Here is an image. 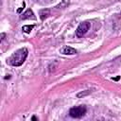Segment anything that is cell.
<instances>
[{"mask_svg":"<svg viewBox=\"0 0 121 121\" xmlns=\"http://www.w3.org/2000/svg\"><path fill=\"white\" fill-rule=\"evenodd\" d=\"M112 79H114V80H118V79H119V77H116V78H112Z\"/></svg>","mask_w":121,"mask_h":121,"instance_id":"8fae6325","label":"cell"},{"mask_svg":"<svg viewBox=\"0 0 121 121\" xmlns=\"http://www.w3.org/2000/svg\"><path fill=\"white\" fill-rule=\"evenodd\" d=\"M50 15V10L48 9H43L42 10H40V18L41 20H45L48 16Z\"/></svg>","mask_w":121,"mask_h":121,"instance_id":"8992f818","label":"cell"},{"mask_svg":"<svg viewBox=\"0 0 121 121\" xmlns=\"http://www.w3.org/2000/svg\"><path fill=\"white\" fill-rule=\"evenodd\" d=\"M68 4H69V0H62V3H61V4H60L57 8H60H60H62V7L64 8V7H66Z\"/></svg>","mask_w":121,"mask_h":121,"instance_id":"9c48e42d","label":"cell"},{"mask_svg":"<svg viewBox=\"0 0 121 121\" xmlns=\"http://www.w3.org/2000/svg\"><path fill=\"white\" fill-rule=\"evenodd\" d=\"M34 25H26V26H24L23 27H22V30L25 32V33H30V31L34 28Z\"/></svg>","mask_w":121,"mask_h":121,"instance_id":"ba28073f","label":"cell"},{"mask_svg":"<svg viewBox=\"0 0 121 121\" xmlns=\"http://www.w3.org/2000/svg\"><path fill=\"white\" fill-rule=\"evenodd\" d=\"M27 54H28V51L26 47L20 48L10 56V58L9 59V63L12 66H21L25 62L27 57Z\"/></svg>","mask_w":121,"mask_h":121,"instance_id":"6da1fadb","label":"cell"},{"mask_svg":"<svg viewBox=\"0 0 121 121\" xmlns=\"http://www.w3.org/2000/svg\"><path fill=\"white\" fill-rule=\"evenodd\" d=\"M5 36H6L5 33H1V41H3V40L5 39Z\"/></svg>","mask_w":121,"mask_h":121,"instance_id":"30bf717a","label":"cell"},{"mask_svg":"<svg viewBox=\"0 0 121 121\" xmlns=\"http://www.w3.org/2000/svg\"><path fill=\"white\" fill-rule=\"evenodd\" d=\"M60 52L61 54H63V55H75V54H77V50L75 48H73L71 46H67V45L63 46L60 50Z\"/></svg>","mask_w":121,"mask_h":121,"instance_id":"277c9868","label":"cell"},{"mask_svg":"<svg viewBox=\"0 0 121 121\" xmlns=\"http://www.w3.org/2000/svg\"><path fill=\"white\" fill-rule=\"evenodd\" d=\"M91 93H92V90H90V89L84 90V91H81V92L78 93V94H77V97H78V98H81V97H83V96L88 95L91 94Z\"/></svg>","mask_w":121,"mask_h":121,"instance_id":"52a82bcc","label":"cell"},{"mask_svg":"<svg viewBox=\"0 0 121 121\" xmlns=\"http://www.w3.org/2000/svg\"><path fill=\"white\" fill-rule=\"evenodd\" d=\"M21 19L22 20H26V19H35V16H34V13L31 9H27L25 13L22 14L21 16Z\"/></svg>","mask_w":121,"mask_h":121,"instance_id":"5b68a950","label":"cell"},{"mask_svg":"<svg viewBox=\"0 0 121 121\" xmlns=\"http://www.w3.org/2000/svg\"><path fill=\"white\" fill-rule=\"evenodd\" d=\"M86 111H87V109L83 105L76 106V107H73V108L70 109L69 114L73 118H80V117H82L86 113Z\"/></svg>","mask_w":121,"mask_h":121,"instance_id":"7a4b0ae2","label":"cell"},{"mask_svg":"<svg viewBox=\"0 0 121 121\" xmlns=\"http://www.w3.org/2000/svg\"><path fill=\"white\" fill-rule=\"evenodd\" d=\"M90 26H91V25H90L89 22H82V23H80L79 26H78L77 30H76V35L78 38L82 37L83 35H85L87 33V31L89 30Z\"/></svg>","mask_w":121,"mask_h":121,"instance_id":"3957f363","label":"cell"}]
</instances>
